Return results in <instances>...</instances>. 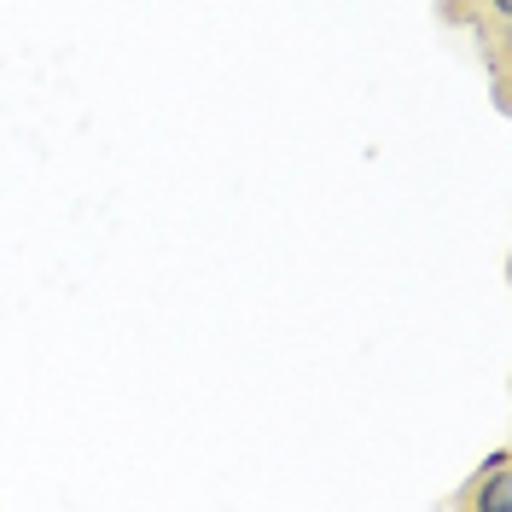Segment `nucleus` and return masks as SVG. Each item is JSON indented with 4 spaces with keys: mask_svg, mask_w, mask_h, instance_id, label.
Listing matches in <instances>:
<instances>
[{
    "mask_svg": "<svg viewBox=\"0 0 512 512\" xmlns=\"http://www.w3.org/2000/svg\"><path fill=\"white\" fill-rule=\"evenodd\" d=\"M512 460H507V448H495L489 460H483V472L460 495H454V507H466V512H507V472Z\"/></svg>",
    "mask_w": 512,
    "mask_h": 512,
    "instance_id": "obj_2",
    "label": "nucleus"
},
{
    "mask_svg": "<svg viewBox=\"0 0 512 512\" xmlns=\"http://www.w3.org/2000/svg\"><path fill=\"white\" fill-rule=\"evenodd\" d=\"M437 18L448 30H466L489 70V94L507 111L512 105V0H437Z\"/></svg>",
    "mask_w": 512,
    "mask_h": 512,
    "instance_id": "obj_1",
    "label": "nucleus"
}]
</instances>
